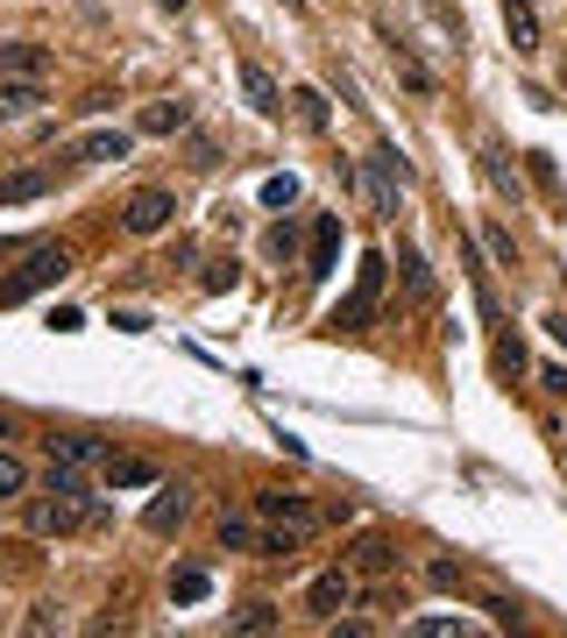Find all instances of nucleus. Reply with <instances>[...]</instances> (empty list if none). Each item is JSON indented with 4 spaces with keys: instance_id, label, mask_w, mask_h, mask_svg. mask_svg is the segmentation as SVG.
<instances>
[{
    "instance_id": "aec40b11",
    "label": "nucleus",
    "mask_w": 567,
    "mask_h": 638,
    "mask_svg": "<svg viewBox=\"0 0 567 638\" xmlns=\"http://www.w3.org/2000/svg\"><path fill=\"white\" fill-rule=\"evenodd\" d=\"M398 269H404V292H412L419 305H426V298H433V269H426V256H419V248H412V242H404V248H398Z\"/></svg>"
},
{
    "instance_id": "4be33fe9",
    "label": "nucleus",
    "mask_w": 567,
    "mask_h": 638,
    "mask_svg": "<svg viewBox=\"0 0 567 638\" xmlns=\"http://www.w3.org/2000/svg\"><path fill=\"white\" fill-rule=\"evenodd\" d=\"M206 589H213L206 568H178V575H170V603H206Z\"/></svg>"
},
{
    "instance_id": "c756f323",
    "label": "nucleus",
    "mask_w": 567,
    "mask_h": 638,
    "mask_svg": "<svg viewBox=\"0 0 567 638\" xmlns=\"http://www.w3.org/2000/svg\"><path fill=\"white\" fill-rule=\"evenodd\" d=\"M299 199V178L291 170H277V178H263V206H291Z\"/></svg>"
},
{
    "instance_id": "39448f33",
    "label": "nucleus",
    "mask_w": 567,
    "mask_h": 638,
    "mask_svg": "<svg viewBox=\"0 0 567 638\" xmlns=\"http://www.w3.org/2000/svg\"><path fill=\"white\" fill-rule=\"evenodd\" d=\"M404 178H412V170H404V157H398L390 143L369 149V199H377L383 220H398V192H404Z\"/></svg>"
},
{
    "instance_id": "c85d7f7f",
    "label": "nucleus",
    "mask_w": 567,
    "mask_h": 638,
    "mask_svg": "<svg viewBox=\"0 0 567 638\" xmlns=\"http://www.w3.org/2000/svg\"><path fill=\"white\" fill-rule=\"evenodd\" d=\"M412 638H468V625H461V617H419Z\"/></svg>"
},
{
    "instance_id": "9d476101",
    "label": "nucleus",
    "mask_w": 567,
    "mask_h": 638,
    "mask_svg": "<svg viewBox=\"0 0 567 638\" xmlns=\"http://www.w3.org/2000/svg\"><path fill=\"white\" fill-rule=\"evenodd\" d=\"M383 50H390V71H398V79L412 86L419 100H433V92H440V79H433V71H426L419 57H412V43H404V36H390V29H383Z\"/></svg>"
},
{
    "instance_id": "7ed1b4c3",
    "label": "nucleus",
    "mask_w": 567,
    "mask_h": 638,
    "mask_svg": "<svg viewBox=\"0 0 567 638\" xmlns=\"http://www.w3.org/2000/svg\"><path fill=\"white\" fill-rule=\"evenodd\" d=\"M383 256H362V269H355V292H348L341 298V313H334V326H341V334H362V326L369 320H377V298H383Z\"/></svg>"
},
{
    "instance_id": "c9c22d12",
    "label": "nucleus",
    "mask_w": 567,
    "mask_h": 638,
    "mask_svg": "<svg viewBox=\"0 0 567 638\" xmlns=\"http://www.w3.org/2000/svg\"><path fill=\"white\" fill-rule=\"evenodd\" d=\"M156 8H164V14H185V0H156Z\"/></svg>"
},
{
    "instance_id": "2f4dec72",
    "label": "nucleus",
    "mask_w": 567,
    "mask_h": 638,
    "mask_svg": "<svg viewBox=\"0 0 567 638\" xmlns=\"http://www.w3.org/2000/svg\"><path fill=\"white\" fill-rule=\"evenodd\" d=\"M270 256H277V263H291V248H299V227H291V220H277V227H270Z\"/></svg>"
},
{
    "instance_id": "412c9836",
    "label": "nucleus",
    "mask_w": 567,
    "mask_h": 638,
    "mask_svg": "<svg viewBox=\"0 0 567 638\" xmlns=\"http://www.w3.org/2000/svg\"><path fill=\"white\" fill-rule=\"evenodd\" d=\"M43 100V79H0V114H29Z\"/></svg>"
},
{
    "instance_id": "e433bc0d",
    "label": "nucleus",
    "mask_w": 567,
    "mask_h": 638,
    "mask_svg": "<svg viewBox=\"0 0 567 638\" xmlns=\"http://www.w3.org/2000/svg\"><path fill=\"white\" fill-rule=\"evenodd\" d=\"M284 8H305V0H284Z\"/></svg>"
},
{
    "instance_id": "6ab92c4d",
    "label": "nucleus",
    "mask_w": 567,
    "mask_h": 638,
    "mask_svg": "<svg viewBox=\"0 0 567 638\" xmlns=\"http://www.w3.org/2000/svg\"><path fill=\"white\" fill-rule=\"evenodd\" d=\"M43 192H50V170H14V178H0V206L43 199Z\"/></svg>"
},
{
    "instance_id": "dca6fc26",
    "label": "nucleus",
    "mask_w": 567,
    "mask_h": 638,
    "mask_svg": "<svg viewBox=\"0 0 567 638\" xmlns=\"http://www.w3.org/2000/svg\"><path fill=\"white\" fill-rule=\"evenodd\" d=\"M43 71H50V50H36V43L0 50V79H43Z\"/></svg>"
},
{
    "instance_id": "393cba45",
    "label": "nucleus",
    "mask_w": 567,
    "mask_h": 638,
    "mask_svg": "<svg viewBox=\"0 0 567 638\" xmlns=\"http://www.w3.org/2000/svg\"><path fill=\"white\" fill-rule=\"evenodd\" d=\"M256 518H221V547H242V553H256Z\"/></svg>"
},
{
    "instance_id": "bb28decb",
    "label": "nucleus",
    "mask_w": 567,
    "mask_h": 638,
    "mask_svg": "<svg viewBox=\"0 0 567 638\" xmlns=\"http://www.w3.org/2000/svg\"><path fill=\"white\" fill-rule=\"evenodd\" d=\"M277 625V603H242L234 610V631H270Z\"/></svg>"
},
{
    "instance_id": "72a5a7b5",
    "label": "nucleus",
    "mask_w": 567,
    "mask_h": 638,
    "mask_svg": "<svg viewBox=\"0 0 567 638\" xmlns=\"http://www.w3.org/2000/svg\"><path fill=\"white\" fill-rule=\"evenodd\" d=\"M539 383H546L554 397H567V370H560V362H546V370H539Z\"/></svg>"
},
{
    "instance_id": "f3484780",
    "label": "nucleus",
    "mask_w": 567,
    "mask_h": 638,
    "mask_svg": "<svg viewBox=\"0 0 567 638\" xmlns=\"http://www.w3.org/2000/svg\"><path fill=\"white\" fill-rule=\"evenodd\" d=\"M242 92H248V107H256V114H277L284 107V92H277V79H270L263 65H242Z\"/></svg>"
},
{
    "instance_id": "6e6552de",
    "label": "nucleus",
    "mask_w": 567,
    "mask_h": 638,
    "mask_svg": "<svg viewBox=\"0 0 567 638\" xmlns=\"http://www.w3.org/2000/svg\"><path fill=\"white\" fill-rule=\"evenodd\" d=\"M334 263H341V220H334V213H320V220H312V248H305V277L326 284V277H334Z\"/></svg>"
},
{
    "instance_id": "20e7f679",
    "label": "nucleus",
    "mask_w": 567,
    "mask_h": 638,
    "mask_svg": "<svg viewBox=\"0 0 567 638\" xmlns=\"http://www.w3.org/2000/svg\"><path fill=\"white\" fill-rule=\"evenodd\" d=\"M256 518H263V526H291V532H305V539L326 526V511H312L299 490H256Z\"/></svg>"
},
{
    "instance_id": "f8f14e48",
    "label": "nucleus",
    "mask_w": 567,
    "mask_h": 638,
    "mask_svg": "<svg viewBox=\"0 0 567 638\" xmlns=\"http://www.w3.org/2000/svg\"><path fill=\"white\" fill-rule=\"evenodd\" d=\"M504 36H511L518 57L539 50V14H532V0H504Z\"/></svg>"
},
{
    "instance_id": "1a4fd4ad",
    "label": "nucleus",
    "mask_w": 567,
    "mask_h": 638,
    "mask_svg": "<svg viewBox=\"0 0 567 638\" xmlns=\"http://www.w3.org/2000/svg\"><path fill=\"white\" fill-rule=\"evenodd\" d=\"M43 454L57 461V469H78V475H86V469H100V461H107V448H100L92 433H50V440H43Z\"/></svg>"
},
{
    "instance_id": "b1692460",
    "label": "nucleus",
    "mask_w": 567,
    "mask_h": 638,
    "mask_svg": "<svg viewBox=\"0 0 567 638\" xmlns=\"http://www.w3.org/2000/svg\"><path fill=\"white\" fill-rule=\"evenodd\" d=\"M291 114H299V128H312V135L326 128V100H320L312 86H299V92H291Z\"/></svg>"
},
{
    "instance_id": "f257e3e1",
    "label": "nucleus",
    "mask_w": 567,
    "mask_h": 638,
    "mask_svg": "<svg viewBox=\"0 0 567 638\" xmlns=\"http://www.w3.org/2000/svg\"><path fill=\"white\" fill-rule=\"evenodd\" d=\"M100 518H107V504H92V490L78 482V469H57V461H50V490L22 504V526L36 539H65L78 526H100Z\"/></svg>"
},
{
    "instance_id": "9b49d317",
    "label": "nucleus",
    "mask_w": 567,
    "mask_h": 638,
    "mask_svg": "<svg viewBox=\"0 0 567 638\" xmlns=\"http://www.w3.org/2000/svg\"><path fill=\"white\" fill-rule=\"evenodd\" d=\"M128 149H135L128 128H92V135H78V157H86V164H121Z\"/></svg>"
},
{
    "instance_id": "a878e982",
    "label": "nucleus",
    "mask_w": 567,
    "mask_h": 638,
    "mask_svg": "<svg viewBox=\"0 0 567 638\" xmlns=\"http://www.w3.org/2000/svg\"><path fill=\"white\" fill-rule=\"evenodd\" d=\"M482 248H490V256H497L504 269H518V248H511V227H497V220H490V227H482Z\"/></svg>"
},
{
    "instance_id": "0eeeda50",
    "label": "nucleus",
    "mask_w": 567,
    "mask_h": 638,
    "mask_svg": "<svg viewBox=\"0 0 567 638\" xmlns=\"http://www.w3.org/2000/svg\"><path fill=\"white\" fill-rule=\"evenodd\" d=\"M170 213H178V199H170L164 185H143V192H135V199L121 206V227H128V235H164Z\"/></svg>"
},
{
    "instance_id": "f03ea898",
    "label": "nucleus",
    "mask_w": 567,
    "mask_h": 638,
    "mask_svg": "<svg viewBox=\"0 0 567 638\" xmlns=\"http://www.w3.org/2000/svg\"><path fill=\"white\" fill-rule=\"evenodd\" d=\"M71 269V256L57 242H36L29 256H22V269H14V277H0V305H22V298H36L43 292V284H57Z\"/></svg>"
},
{
    "instance_id": "473e14b6",
    "label": "nucleus",
    "mask_w": 567,
    "mask_h": 638,
    "mask_svg": "<svg viewBox=\"0 0 567 638\" xmlns=\"http://www.w3.org/2000/svg\"><path fill=\"white\" fill-rule=\"evenodd\" d=\"M362 568H369V575L390 568V547H383V539H369V547H362Z\"/></svg>"
},
{
    "instance_id": "7c9ffc66",
    "label": "nucleus",
    "mask_w": 567,
    "mask_h": 638,
    "mask_svg": "<svg viewBox=\"0 0 567 638\" xmlns=\"http://www.w3.org/2000/svg\"><path fill=\"white\" fill-rule=\"evenodd\" d=\"M234 277H242V263L227 256V263H206V277H199V284H206V292H234Z\"/></svg>"
},
{
    "instance_id": "2eb2a0df",
    "label": "nucleus",
    "mask_w": 567,
    "mask_h": 638,
    "mask_svg": "<svg viewBox=\"0 0 567 638\" xmlns=\"http://www.w3.org/2000/svg\"><path fill=\"white\" fill-rule=\"evenodd\" d=\"M185 121H192L185 100H149L143 114H135V135H178Z\"/></svg>"
},
{
    "instance_id": "5701e85b",
    "label": "nucleus",
    "mask_w": 567,
    "mask_h": 638,
    "mask_svg": "<svg viewBox=\"0 0 567 638\" xmlns=\"http://www.w3.org/2000/svg\"><path fill=\"white\" fill-rule=\"evenodd\" d=\"M299 547H305V532H291V526H270V532L256 539V553H263V560H291Z\"/></svg>"
},
{
    "instance_id": "a211bd4d",
    "label": "nucleus",
    "mask_w": 567,
    "mask_h": 638,
    "mask_svg": "<svg viewBox=\"0 0 567 638\" xmlns=\"http://www.w3.org/2000/svg\"><path fill=\"white\" fill-rule=\"evenodd\" d=\"M482 178H490V185H497V192H504V199H511V206L525 199V185H518V164H504V149H497V143L482 149Z\"/></svg>"
},
{
    "instance_id": "423d86ee",
    "label": "nucleus",
    "mask_w": 567,
    "mask_h": 638,
    "mask_svg": "<svg viewBox=\"0 0 567 638\" xmlns=\"http://www.w3.org/2000/svg\"><path fill=\"white\" fill-rule=\"evenodd\" d=\"M348 603H355V575H348V568H326V575H312V582H305V610L320 617V625H334Z\"/></svg>"
},
{
    "instance_id": "4468645a",
    "label": "nucleus",
    "mask_w": 567,
    "mask_h": 638,
    "mask_svg": "<svg viewBox=\"0 0 567 638\" xmlns=\"http://www.w3.org/2000/svg\"><path fill=\"white\" fill-rule=\"evenodd\" d=\"M185 511H192V497L178 490V482H170V490H156V504L143 511V526H149V532H178V526H185Z\"/></svg>"
},
{
    "instance_id": "f704fd0d",
    "label": "nucleus",
    "mask_w": 567,
    "mask_h": 638,
    "mask_svg": "<svg viewBox=\"0 0 567 638\" xmlns=\"http://www.w3.org/2000/svg\"><path fill=\"white\" fill-rule=\"evenodd\" d=\"M546 334H554V341L567 347V313H546Z\"/></svg>"
},
{
    "instance_id": "ddd939ff",
    "label": "nucleus",
    "mask_w": 567,
    "mask_h": 638,
    "mask_svg": "<svg viewBox=\"0 0 567 638\" xmlns=\"http://www.w3.org/2000/svg\"><path fill=\"white\" fill-rule=\"evenodd\" d=\"M100 482H107V490H149L156 469H149V461H135V454H107L100 461Z\"/></svg>"
},
{
    "instance_id": "cd10ccee",
    "label": "nucleus",
    "mask_w": 567,
    "mask_h": 638,
    "mask_svg": "<svg viewBox=\"0 0 567 638\" xmlns=\"http://www.w3.org/2000/svg\"><path fill=\"white\" fill-rule=\"evenodd\" d=\"M22 490H29V469H22L8 448H0V497H22Z\"/></svg>"
}]
</instances>
